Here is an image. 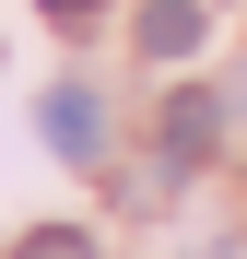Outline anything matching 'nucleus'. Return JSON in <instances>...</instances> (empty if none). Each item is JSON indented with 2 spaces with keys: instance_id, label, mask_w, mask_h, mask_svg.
I'll list each match as a JSON object with an SVG mask.
<instances>
[{
  "instance_id": "nucleus-4",
  "label": "nucleus",
  "mask_w": 247,
  "mask_h": 259,
  "mask_svg": "<svg viewBox=\"0 0 247 259\" xmlns=\"http://www.w3.org/2000/svg\"><path fill=\"white\" fill-rule=\"evenodd\" d=\"M12 259H94V236H71V224H35V236H24Z\"/></svg>"
},
{
  "instance_id": "nucleus-6",
  "label": "nucleus",
  "mask_w": 247,
  "mask_h": 259,
  "mask_svg": "<svg viewBox=\"0 0 247 259\" xmlns=\"http://www.w3.org/2000/svg\"><path fill=\"white\" fill-rule=\"evenodd\" d=\"M224 259H235V247H224Z\"/></svg>"
},
{
  "instance_id": "nucleus-3",
  "label": "nucleus",
  "mask_w": 247,
  "mask_h": 259,
  "mask_svg": "<svg viewBox=\"0 0 247 259\" xmlns=\"http://www.w3.org/2000/svg\"><path fill=\"white\" fill-rule=\"evenodd\" d=\"M200 48V0H153L141 12V59H188Z\"/></svg>"
},
{
  "instance_id": "nucleus-5",
  "label": "nucleus",
  "mask_w": 247,
  "mask_h": 259,
  "mask_svg": "<svg viewBox=\"0 0 247 259\" xmlns=\"http://www.w3.org/2000/svg\"><path fill=\"white\" fill-rule=\"evenodd\" d=\"M47 12H59V24H94V0H47Z\"/></svg>"
},
{
  "instance_id": "nucleus-2",
  "label": "nucleus",
  "mask_w": 247,
  "mask_h": 259,
  "mask_svg": "<svg viewBox=\"0 0 247 259\" xmlns=\"http://www.w3.org/2000/svg\"><path fill=\"white\" fill-rule=\"evenodd\" d=\"M212 142H224V106H212V95H165V153H177V165H200Z\"/></svg>"
},
{
  "instance_id": "nucleus-1",
  "label": "nucleus",
  "mask_w": 247,
  "mask_h": 259,
  "mask_svg": "<svg viewBox=\"0 0 247 259\" xmlns=\"http://www.w3.org/2000/svg\"><path fill=\"white\" fill-rule=\"evenodd\" d=\"M47 142H59L71 165H94V153H106V106L82 95V82H59V95H47Z\"/></svg>"
}]
</instances>
